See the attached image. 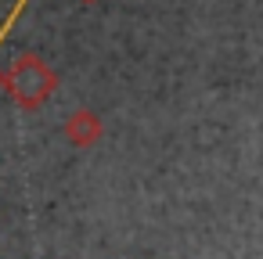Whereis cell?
Instances as JSON below:
<instances>
[{
    "mask_svg": "<svg viewBox=\"0 0 263 259\" xmlns=\"http://www.w3.org/2000/svg\"><path fill=\"white\" fill-rule=\"evenodd\" d=\"M4 90L11 94V101H15L22 112H36V108H44V105L54 97V90H58V72H54L40 54L26 51V54H18L15 62H8V83H4Z\"/></svg>",
    "mask_w": 263,
    "mask_h": 259,
    "instance_id": "cell-1",
    "label": "cell"
},
{
    "mask_svg": "<svg viewBox=\"0 0 263 259\" xmlns=\"http://www.w3.org/2000/svg\"><path fill=\"white\" fill-rule=\"evenodd\" d=\"M101 137H105V126L90 108H80V112H72L65 119V141L72 148H94Z\"/></svg>",
    "mask_w": 263,
    "mask_h": 259,
    "instance_id": "cell-2",
    "label": "cell"
},
{
    "mask_svg": "<svg viewBox=\"0 0 263 259\" xmlns=\"http://www.w3.org/2000/svg\"><path fill=\"white\" fill-rule=\"evenodd\" d=\"M4 83H8V69H0V90H4Z\"/></svg>",
    "mask_w": 263,
    "mask_h": 259,
    "instance_id": "cell-3",
    "label": "cell"
},
{
    "mask_svg": "<svg viewBox=\"0 0 263 259\" xmlns=\"http://www.w3.org/2000/svg\"><path fill=\"white\" fill-rule=\"evenodd\" d=\"M80 4H98V0H80Z\"/></svg>",
    "mask_w": 263,
    "mask_h": 259,
    "instance_id": "cell-4",
    "label": "cell"
}]
</instances>
